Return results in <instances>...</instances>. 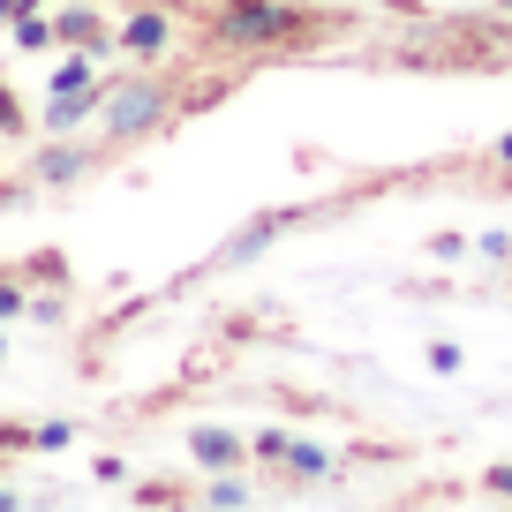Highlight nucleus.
Returning a JSON list of instances; mask_svg holds the SVG:
<instances>
[{
  "label": "nucleus",
  "instance_id": "obj_1",
  "mask_svg": "<svg viewBox=\"0 0 512 512\" xmlns=\"http://www.w3.org/2000/svg\"><path fill=\"white\" fill-rule=\"evenodd\" d=\"M211 46L226 53H287V46H317L339 31V16H317L302 0H211Z\"/></svg>",
  "mask_w": 512,
  "mask_h": 512
},
{
  "label": "nucleus",
  "instance_id": "obj_2",
  "mask_svg": "<svg viewBox=\"0 0 512 512\" xmlns=\"http://www.w3.org/2000/svg\"><path fill=\"white\" fill-rule=\"evenodd\" d=\"M174 113H181V83L166 76V68H136V76L106 83V98H98V136H106V151H128V144H144V136H159Z\"/></svg>",
  "mask_w": 512,
  "mask_h": 512
},
{
  "label": "nucleus",
  "instance_id": "obj_3",
  "mask_svg": "<svg viewBox=\"0 0 512 512\" xmlns=\"http://www.w3.org/2000/svg\"><path fill=\"white\" fill-rule=\"evenodd\" d=\"M121 53H128L136 68H159L166 53H174V8H159V0H151V8L121 16Z\"/></svg>",
  "mask_w": 512,
  "mask_h": 512
},
{
  "label": "nucleus",
  "instance_id": "obj_4",
  "mask_svg": "<svg viewBox=\"0 0 512 512\" xmlns=\"http://www.w3.org/2000/svg\"><path fill=\"white\" fill-rule=\"evenodd\" d=\"M98 159H106V136H91V144H83V136H53V144L31 159V174L46 181V189H68V181H76V174H91Z\"/></svg>",
  "mask_w": 512,
  "mask_h": 512
},
{
  "label": "nucleus",
  "instance_id": "obj_5",
  "mask_svg": "<svg viewBox=\"0 0 512 512\" xmlns=\"http://www.w3.org/2000/svg\"><path fill=\"white\" fill-rule=\"evenodd\" d=\"M189 460H196V467H211V475H234V467H249V460H256V445H249L241 430L196 422V430H189Z\"/></svg>",
  "mask_w": 512,
  "mask_h": 512
},
{
  "label": "nucleus",
  "instance_id": "obj_6",
  "mask_svg": "<svg viewBox=\"0 0 512 512\" xmlns=\"http://www.w3.org/2000/svg\"><path fill=\"white\" fill-rule=\"evenodd\" d=\"M53 31H61V46H83V53H121V23H106L91 0H76V8H53Z\"/></svg>",
  "mask_w": 512,
  "mask_h": 512
},
{
  "label": "nucleus",
  "instance_id": "obj_7",
  "mask_svg": "<svg viewBox=\"0 0 512 512\" xmlns=\"http://www.w3.org/2000/svg\"><path fill=\"white\" fill-rule=\"evenodd\" d=\"M98 98H106V83H91V91H46L38 128L46 136H83V121H98Z\"/></svg>",
  "mask_w": 512,
  "mask_h": 512
},
{
  "label": "nucleus",
  "instance_id": "obj_8",
  "mask_svg": "<svg viewBox=\"0 0 512 512\" xmlns=\"http://www.w3.org/2000/svg\"><path fill=\"white\" fill-rule=\"evenodd\" d=\"M339 452H324V445H309V437H287V460H279V475L287 482H339Z\"/></svg>",
  "mask_w": 512,
  "mask_h": 512
},
{
  "label": "nucleus",
  "instance_id": "obj_9",
  "mask_svg": "<svg viewBox=\"0 0 512 512\" xmlns=\"http://www.w3.org/2000/svg\"><path fill=\"white\" fill-rule=\"evenodd\" d=\"M16 31V53H46V46H61V31H53V16L46 8H31V16H16L8 23Z\"/></svg>",
  "mask_w": 512,
  "mask_h": 512
},
{
  "label": "nucleus",
  "instance_id": "obj_10",
  "mask_svg": "<svg viewBox=\"0 0 512 512\" xmlns=\"http://www.w3.org/2000/svg\"><path fill=\"white\" fill-rule=\"evenodd\" d=\"M91 61H98V53H83V46H76V53H68V61L46 76V91H91V83H98V68H91Z\"/></svg>",
  "mask_w": 512,
  "mask_h": 512
},
{
  "label": "nucleus",
  "instance_id": "obj_11",
  "mask_svg": "<svg viewBox=\"0 0 512 512\" xmlns=\"http://www.w3.org/2000/svg\"><path fill=\"white\" fill-rule=\"evenodd\" d=\"M0 136L16 144V136H31V113H23V98H16V83L0 76Z\"/></svg>",
  "mask_w": 512,
  "mask_h": 512
},
{
  "label": "nucleus",
  "instance_id": "obj_12",
  "mask_svg": "<svg viewBox=\"0 0 512 512\" xmlns=\"http://www.w3.org/2000/svg\"><path fill=\"white\" fill-rule=\"evenodd\" d=\"M76 445V422H38L31 430V452H68Z\"/></svg>",
  "mask_w": 512,
  "mask_h": 512
},
{
  "label": "nucleus",
  "instance_id": "obj_13",
  "mask_svg": "<svg viewBox=\"0 0 512 512\" xmlns=\"http://www.w3.org/2000/svg\"><path fill=\"white\" fill-rule=\"evenodd\" d=\"M204 505H249V482H241V467L211 482V490H204Z\"/></svg>",
  "mask_w": 512,
  "mask_h": 512
},
{
  "label": "nucleus",
  "instance_id": "obj_14",
  "mask_svg": "<svg viewBox=\"0 0 512 512\" xmlns=\"http://www.w3.org/2000/svg\"><path fill=\"white\" fill-rule=\"evenodd\" d=\"M23 309H31V287H23V279H0V324H16Z\"/></svg>",
  "mask_w": 512,
  "mask_h": 512
},
{
  "label": "nucleus",
  "instance_id": "obj_15",
  "mask_svg": "<svg viewBox=\"0 0 512 512\" xmlns=\"http://www.w3.org/2000/svg\"><path fill=\"white\" fill-rule=\"evenodd\" d=\"M287 437L294 430H256L249 445H256V460H264V467H279V460H287Z\"/></svg>",
  "mask_w": 512,
  "mask_h": 512
},
{
  "label": "nucleus",
  "instance_id": "obj_16",
  "mask_svg": "<svg viewBox=\"0 0 512 512\" xmlns=\"http://www.w3.org/2000/svg\"><path fill=\"white\" fill-rule=\"evenodd\" d=\"M430 369H437V377H460V347H452V339H437V347H430Z\"/></svg>",
  "mask_w": 512,
  "mask_h": 512
},
{
  "label": "nucleus",
  "instance_id": "obj_17",
  "mask_svg": "<svg viewBox=\"0 0 512 512\" xmlns=\"http://www.w3.org/2000/svg\"><path fill=\"white\" fill-rule=\"evenodd\" d=\"M136 497H144V505H181V497H189V490H181V482H144V490H136Z\"/></svg>",
  "mask_w": 512,
  "mask_h": 512
},
{
  "label": "nucleus",
  "instance_id": "obj_18",
  "mask_svg": "<svg viewBox=\"0 0 512 512\" xmlns=\"http://www.w3.org/2000/svg\"><path fill=\"white\" fill-rule=\"evenodd\" d=\"M475 249H482V256H490V264H512V234H482V241H475Z\"/></svg>",
  "mask_w": 512,
  "mask_h": 512
},
{
  "label": "nucleus",
  "instance_id": "obj_19",
  "mask_svg": "<svg viewBox=\"0 0 512 512\" xmlns=\"http://www.w3.org/2000/svg\"><path fill=\"white\" fill-rule=\"evenodd\" d=\"M482 497H505L512 505V467H490V475H482Z\"/></svg>",
  "mask_w": 512,
  "mask_h": 512
},
{
  "label": "nucleus",
  "instance_id": "obj_20",
  "mask_svg": "<svg viewBox=\"0 0 512 512\" xmlns=\"http://www.w3.org/2000/svg\"><path fill=\"white\" fill-rule=\"evenodd\" d=\"M0 452H31V430H23V422H0Z\"/></svg>",
  "mask_w": 512,
  "mask_h": 512
},
{
  "label": "nucleus",
  "instance_id": "obj_21",
  "mask_svg": "<svg viewBox=\"0 0 512 512\" xmlns=\"http://www.w3.org/2000/svg\"><path fill=\"white\" fill-rule=\"evenodd\" d=\"M460 249H467L460 234H430V256H437V264H452V256H460Z\"/></svg>",
  "mask_w": 512,
  "mask_h": 512
},
{
  "label": "nucleus",
  "instance_id": "obj_22",
  "mask_svg": "<svg viewBox=\"0 0 512 512\" xmlns=\"http://www.w3.org/2000/svg\"><path fill=\"white\" fill-rule=\"evenodd\" d=\"M91 475H98V482H106V490H113V482H128V467H121V460H113V452H106V460H91Z\"/></svg>",
  "mask_w": 512,
  "mask_h": 512
},
{
  "label": "nucleus",
  "instance_id": "obj_23",
  "mask_svg": "<svg viewBox=\"0 0 512 512\" xmlns=\"http://www.w3.org/2000/svg\"><path fill=\"white\" fill-rule=\"evenodd\" d=\"M31 8H46V0H0V23H16V16H31Z\"/></svg>",
  "mask_w": 512,
  "mask_h": 512
},
{
  "label": "nucleus",
  "instance_id": "obj_24",
  "mask_svg": "<svg viewBox=\"0 0 512 512\" xmlns=\"http://www.w3.org/2000/svg\"><path fill=\"white\" fill-rule=\"evenodd\" d=\"M490 159H497V166H505V174H512V128H505V136H497V151H490Z\"/></svg>",
  "mask_w": 512,
  "mask_h": 512
},
{
  "label": "nucleus",
  "instance_id": "obj_25",
  "mask_svg": "<svg viewBox=\"0 0 512 512\" xmlns=\"http://www.w3.org/2000/svg\"><path fill=\"white\" fill-rule=\"evenodd\" d=\"M384 8H400V16H422V8H430V0H384Z\"/></svg>",
  "mask_w": 512,
  "mask_h": 512
},
{
  "label": "nucleus",
  "instance_id": "obj_26",
  "mask_svg": "<svg viewBox=\"0 0 512 512\" xmlns=\"http://www.w3.org/2000/svg\"><path fill=\"white\" fill-rule=\"evenodd\" d=\"M23 505V490H8V482H0V512H16Z\"/></svg>",
  "mask_w": 512,
  "mask_h": 512
},
{
  "label": "nucleus",
  "instance_id": "obj_27",
  "mask_svg": "<svg viewBox=\"0 0 512 512\" xmlns=\"http://www.w3.org/2000/svg\"><path fill=\"white\" fill-rule=\"evenodd\" d=\"M490 8H497V23H512V0H490Z\"/></svg>",
  "mask_w": 512,
  "mask_h": 512
},
{
  "label": "nucleus",
  "instance_id": "obj_28",
  "mask_svg": "<svg viewBox=\"0 0 512 512\" xmlns=\"http://www.w3.org/2000/svg\"><path fill=\"white\" fill-rule=\"evenodd\" d=\"M0 362H8V332H0Z\"/></svg>",
  "mask_w": 512,
  "mask_h": 512
}]
</instances>
